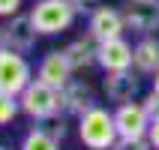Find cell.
Segmentation results:
<instances>
[{"label": "cell", "mask_w": 159, "mask_h": 150, "mask_svg": "<svg viewBox=\"0 0 159 150\" xmlns=\"http://www.w3.org/2000/svg\"><path fill=\"white\" fill-rule=\"evenodd\" d=\"M126 30V18L123 12H117L111 6H99L87 21V33L99 42H105V39H114V36H123Z\"/></svg>", "instance_id": "9"}, {"label": "cell", "mask_w": 159, "mask_h": 150, "mask_svg": "<svg viewBox=\"0 0 159 150\" xmlns=\"http://www.w3.org/2000/svg\"><path fill=\"white\" fill-rule=\"evenodd\" d=\"M96 51H99V39H93L90 33L81 36V39H75V42H69L66 48H63L66 60L72 63L75 72H84V69H90V66H99Z\"/></svg>", "instance_id": "12"}, {"label": "cell", "mask_w": 159, "mask_h": 150, "mask_svg": "<svg viewBox=\"0 0 159 150\" xmlns=\"http://www.w3.org/2000/svg\"><path fill=\"white\" fill-rule=\"evenodd\" d=\"M141 93V78L138 72L123 69V72H105V96L117 105L123 102H135V96Z\"/></svg>", "instance_id": "8"}, {"label": "cell", "mask_w": 159, "mask_h": 150, "mask_svg": "<svg viewBox=\"0 0 159 150\" xmlns=\"http://www.w3.org/2000/svg\"><path fill=\"white\" fill-rule=\"evenodd\" d=\"M21 150H60V138H54L51 129H30L21 141Z\"/></svg>", "instance_id": "15"}, {"label": "cell", "mask_w": 159, "mask_h": 150, "mask_svg": "<svg viewBox=\"0 0 159 150\" xmlns=\"http://www.w3.org/2000/svg\"><path fill=\"white\" fill-rule=\"evenodd\" d=\"M144 108H147L150 117H159V93H156V90H150V93L144 96Z\"/></svg>", "instance_id": "20"}, {"label": "cell", "mask_w": 159, "mask_h": 150, "mask_svg": "<svg viewBox=\"0 0 159 150\" xmlns=\"http://www.w3.org/2000/svg\"><path fill=\"white\" fill-rule=\"evenodd\" d=\"M51 135L63 141V135H66V126H63V123H54V126H51Z\"/></svg>", "instance_id": "23"}, {"label": "cell", "mask_w": 159, "mask_h": 150, "mask_svg": "<svg viewBox=\"0 0 159 150\" xmlns=\"http://www.w3.org/2000/svg\"><path fill=\"white\" fill-rule=\"evenodd\" d=\"M6 48H12V45H9V30L0 27V51H6Z\"/></svg>", "instance_id": "22"}, {"label": "cell", "mask_w": 159, "mask_h": 150, "mask_svg": "<svg viewBox=\"0 0 159 150\" xmlns=\"http://www.w3.org/2000/svg\"><path fill=\"white\" fill-rule=\"evenodd\" d=\"M63 108H66V114L72 117H81L87 114L90 108H96V93L90 87L87 81H78L72 78L66 87H63Z\"/></svg>", "instance_id": "11"}, {"label": "cell", "mask_w": 159, "mask_h": 150, "mask_svg": "<svg viewBox=\"0 0 159 150\" xmlns=\"http://www.w3.org/2000/svg\"><path fill=\"white\" fill-rule=\"evenodd\" d=\"M132 66H135L138 75H156V72H159V39L141 36V39L135 42Z\"/></svg>", "instance_id": "14"}, {"label": "cell", "mask_w": 159, "mask_h": 150, "mask_svg": "<svg viewBox=\"0 0 159 150\" xmlns=\"http://www.w3.org/2000/svg\"><path fill=\"white\" fill-rule=\"evenodd\" d=\"M150 120L144 102H123L117 105L114 111V123H117V135L126 138V141H138V138H147L150 132Z\"/></svg>", "instance_id": "5"}, {"label": "cell", "mask_w": 159, "mask_h": 150, "mask_svg": "<svg viewBox=\"0 0 159 150\" xmlns=\"http://www.w3.org/2000/svg\"><path fill=\"white\" fill-rule=\"evenodd\" d=\"M75 15L78 12L69 0H36L33 9H30V18H33L36 30L42 36H57L63 30H69Z\"/></svg>", "instance_id": "3"}, {"label": "cell", "mask_w": 159, "mask_h": 150, "mask_svg": "<svg viewBox=\"0 0 159 150\" xmlns=\"http://www.w3.org/2000/svg\"><path fill=\"white\" fill-rule=\"evenodd\" d=\"M18 111H21V102H18V96H12V93H3V90H0V126L12 123Z\"/></svg>", "instance_id": "16"}, {"label": "cell", "mask_w": 159, "mask_h": 150, "mask_svg": "<svg viewBox=\"0 0 159 150\" xmlns=\"http://www.w3.org/2000/svg\"><path fill=\"white\" fill-rule=\"evenodd\" d=\"M78 138L87 150H111L117 144V123L108 108L96 105L78 117Z\"/></svg>", "instance_id": "1"}, {"label": "cell", "mask_w": 159, "mask_h": 150, "mask_svg": "<svg viewBox=\"0 0 159 150\" xmlns=\"http://www.w3.org/2000/svg\"><path fill=\"white\" fill-rule=\"evenodd\" d=\"M6 30H9V45L15 48V51H30L36 45V36H39V30H36V24H33V18H30V12L27 15H12L9 18V24H6Z\"/></svg>", "instance_id": "13"}, {"label": "cell", "mask_w": 159, "mask_h": 150, "mask_svg": "<svg viewBox=\"0 0 159 150\" xmlns=\"http://www.w3.org/2000/svg\"><path fill=\"white\" fill-rule=\"evenodd\" d=\"M30 81H33L30 78V63L24 60V54L15 51V48L0 51V90L3 93L21 96Z\"/></svg>", "instance_id": "4"}, {"label": "cell", "mask_w": 159, "mask_h": 150, "mask_svg": "<svg viewBox=\"0 0 159 150\" xmlns=\"http://www.w3.org/2000/svg\"><path fill=\"white\" fill-rule=\"evenodd\" d=\"M0 150H6V147H3V144H0Z\"/></svg>", "instance_id": "25"}, {"label": "cell", "mask_w": 159, "mask_h": 150, "mask_svg": "<svg viewBox=\"0 0 159 150\" xmlns=\"http://www.w3.org/2000/svg\"><path fill=\"white\" fill-rule=\"evenodd\" d=\"M132 54H135V45H129L123 36H114V39L99 42L96 60L105 72H123V69H132Z\"/></svg>", "instance_id": "7"}, {"label": "cell", "mask_w": 159, "mask_h": 150, "mask_svg": "<svg viewBox=\"0 0 159 150\" xmlns=\"http://www.w3.org/2000/svg\"><path fill=\"white\" fill-rule=\"evenodd\" d=\"M72 6H75V12L78 15H93L99 9V0H69Z\"/></svg>", "instance_id": "18"}, {"label": "cell", "mask_w": 159, "mask_h": 150, "mask_svg": "<svg viewBox=\"0 0 159 150\" xmlns=\"http://www.w3.org/2000/svg\"><path fill=\"white\" fill-rule=\"evenodd\" d=\"M126 30L138 36H153L159 30V0H132L123 9Z\"/></svg>", "instance_id": "6"}, {"label": "cell", "mask_w": 159, "mask_h": 150, "mask_svg": "<svg viewBox=\"0 0 159 150\" xmlns=\"http://www.w3.org/2000/svg\"><path fill=\"white\" fill-rule=\"evenodd\" d=\"M18 102H21V111L30 120H54L60 111H66L63 108V90L51 87L39 78L27 84V90L18 96Z\"/></svg>", "instance_id": "2"}, {"label": "cell", "mask_w": 159, "mask_h": 150, "mask_svg": "<svg viewBox=\"0 0 159 150\" xmlns=\"http://www.w3.org/2000/svg\"><path fill=\"white\" fill-rule=\"evenodd\" d=\"M21 12V0H0V18H12Z\"/></svg>", "instance_id": "19"}, {"label": "cell", "mask_w": 159, "mask_h": 150, "mask_svg": "<svg viewBox=\"0 0 159 150\" xmlns=\"http://www.w3.org/2000/svg\"><path fill=\"white\" fill-rule=\"evenodd\" d=\"M147 141L153 144V150H159V117L150 120V132H147Z\"/></svg>", "instance_id": "21"}, {"label": "cell", "mask_w": 159, "mask_h": 150, "mask_svg": "<svg viewBox=\"0 0 159 150\" xmlns=\"http://www.w3.org/2000/svg\"><path fill=\"white\" fill-rule=\"evenodd\" d=\"M72 72H75V69H72V63L66 60L63 51H48L42 60H39L36 78L45 81V84H51V87H57V90H63L72 81Z\"/></svg>", "instance_id": "10"}, {"label": "cell", "mask_w": 159, "mask_h": 150, "mask_svg": "<svg viewBox=\"0 0 159 150\" xmlns=\"http://www.w3.org/2000/svg\"><path fill=\"white\" fill-rule=\"evenodd\" d=\"M111 150H153V144L147 138H138V141H126V138H117V144Z\"/></svg>", "instance_id": "17"}, {"label": "cell", "mask_w": 159, "mask_h": 150, "mask_svg": "<svg viewBox=\"0 0 159 150\" xmlns=\"http://www.w3.org/2000/svg\"><path fill=\"white\" fill-rule=\"evenodd\" d=\"M153 90H156V93H159V72H156V75H153Z\"/></svg>", "instance_id": "24"}]
</instances>
